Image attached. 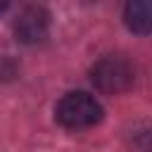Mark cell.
Instances as JSON below:
<instances>
[{
  "label": "cell",
  "mask_w": 152,
  "mask_h": 152,
  "mask_svg": "<svg viewBox=\"0 0 152 152\" xmlns=\"http://www.w3.org/2000/svg\"><path fill=\"white\" fill-rule=\"evenodd\" d=\"M104 116L102 112V104L90 95V93H83V90H71L66 93L57 107H55V119L64 126V128H71V131H81V128H90L95 124H100Z\"/></svg>",
  "instance_id": "6da1fadb"
},
{
  "label": "cell",
  "mask_w": 152,
  "mask_h": 152,
  "mask_svg": "<svg viewBox=\"0 0 152 152\" xmlns=\"http://www.w3.org/2000/svg\"><path fill=\"white\" fill-rule=\"evenodd\" d=\"M90 81L93 86L104 93V95H119L126 93L133 81H135V69L133 64L121 57V55H107L102 59H97L90 69Z\"/></svg>",
  "instance_id": "7a4b0ae2"
},
{
  "label": "cell",
  "mask_w": 152,
  "mask_h": 152,
  "mask_svg": "<svg viewBox=\"0 0 152 152\" xmlns=\"http://www.w3.org/2000/svg\"><path fill=\"white\" fill-rule=\"evenodd\" d=\"M48 28H50V12L40 5H26L14 19V36L26 45L40 43L48 36Z\"/></svg>",
  "instance_id": "3957f363"
},
{
  "label": "cell",
  "mask_w": 152,
  "mask_h": 152,
  "mask_svg": "<svg viewBox=\"0 0 152 152\" xmlns=\"http://www.w3.org/2000/svg\"><path fill=\"white\" fill-rule=\"evenodd\" d=\"M124 21L133 33L147 36L152 28V5L147 0H133L124 10Z\"/></svg>",
  "instance_id": "277c9868"
},
{
  "label": "cell",
  "mask_w": 152,
  "mask_h": 152,
  "mask_svg": "<svg viewBox=\"0 0 152 152\" xmlns=\"http://www.w3.org/2000/svg\"><path fill=\"white\" fill-rule=\"evenodd\" d=\"M5 10H7V2H0V14H2Z\"/></svg>",
  "instance_id": "5b68a950"
}]
</instances>
